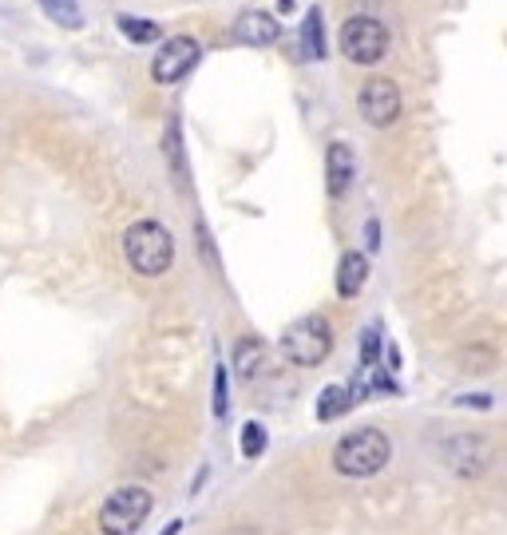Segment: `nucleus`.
Returning a JSON list of instances; mask_svg holds the SVG:
<instances>
[{
  "label": "nucleus",
  "mask_w": 507,
  "mask_h": 535,
  "mask_svg": "<svg viewBox=\"0 0 507 535\" xmlns=\"http://www.w3.org/2000/svg\"><path fill=\"white\" fill-rule=\"evenodd\" d=\"M123 254H127V262H131L135 274L159 278V274H167L171 262H175V238L167 234L163 222L139 218V222H131L127 234H123Z\"/></svg>",
  "instance_id": "nucleus-1"
},
{
  "label": "nucleus",
  "mask_w": 507,
  "mask_h": 535,
  "mask_svg": "<svg viewBox=\"0 0 507 535\" xmlns=\"http://www.w3.org/2000/svg\"><path fill=\"white\" fill-rule=\"evenodd\" d=\"M389 456H393V444L381 428H353L349 436L337 440L333 468L349 480H369L389 464Z\"/></svg>",
  "instance_id": "nucleus-2"
},
{
  "label": "nucleus",
  "mask_w": 507,
  "mask_h": 535,
  "mask_svg": "<svg viewBox=\"0 0 507 535\" xmlns=\"http://www.w3.org/2000/svg\"><path fill=\"white\" fill-rule=\"evenodd\" d=\"M329 353H333V329H329V321L321 318V314L298 318L282 333V357L294 361V365H302V369L321 365Z\"/></svg>",
  "instance_id": "nucleus-3"
},
{
  "label": "nucleus",
  "mask_w": 507,
  "mask_h": 535,
  "mask_svg": "<svg viewBox=\"0 0 507 535\" xmlns=\"http://www.w3.org/2000/svg\"><path fill=\"white\" fill-rule=\"evenodd\" d=\"M151 508H155L151 492L139 488V484H127V488H119V492H111V496L103 500L100 532L103 535H135L139 528H143V520L151 516Z\"/></svg>",
  "instance_id": "nucleus-4"
},
{
  "label": "nucleus",
  "mask_w": 507,
  "mask_h": 535,
  "mask_svg": "<svg viewBox=\"0 0 507 535\" xmlns=\"http://www.w3.org/2000/svg\"><path fill=\"white\" fill-rule=\"evenodd\" d=\"M341 52H345V60L369 68V64L385 60V52H389V28L381 20H373V16H353V20L341 24Z\"/></svg>",
  "instance_id": "nucleus-5"
},
{
  "label": "nucleus",
  "mask_w": 507,
  "mask_h": 535,
  "mask_svg": "<svg viewBox=\"0 0 507 535\" xmlns=\"http://www.w3.org/2000/svg\"><path fill=\"white\" fill-rule=\"evenodd\" d=\"M440 464H444L452 476H460V480H476V476L488 472L492 448H488V440L476 436V432H456V436H448V440L440 444Z\"/></svg>",
  "instance_id": "nucleus-6"
},
{
  "label": "nucleus",
  "mask_w": 507,
  "mask_h": 535,
  "mask_svg": "<svg viewBox=\"0 0 507 535\" xmlns=\"http://www.w3.org/2000/svg\"><path fill=\"white\" fill-rule=\"evenodd\" d=\"M199 56H203V44L195 36H171V40L159 44V52L151 60V80L163 84V88L167 84H179L199 64Z\"/></svg>",
  "instance_id": "nucleus-7"
},
{
  "label": "nucleus",
  "mask_w": 507,
  "mask_h": 535,
  "mask_svg": "<svg viewBox=\"0 0 507 535\" xmlns=\"http://www.w3.org/2000/svg\"><path fill=\"white\" fill-rule=\"evenodd\" d=\"M357 107H361V119H365V123H373V127H389V123H397V119H401L405 100H401V88H397L393 80L373 76V80L361 88Z\"/></svg>",
  "instance_id": "nucleus-8"
},
{
  "label": "nucleus",
  "mask_w": 507,
  "mask_h": 535,
  "mask_svg": "<svg viewBox=\"0 0 507 535\" xmlns=\"http://www.w3.org/2000/svg\"><path fill=\"white\" fill-rule=\"evenodd\" d=\"M278 36H282V24H278L270 12H262V8H250V12H242V16L234 20V40H238V44L270 48Z\"/></svg>",
  "instance_id": "nucleus-9"
},
{
  "label": "nucleus",
  "mask_w": 507,
  "mask_h": 535,
  "mask_svg": "<svg viewBox=\"0 0 507 535\" xmlns=\"http://www.w3.org/2000/svg\"><path fill=\"white\" fill-rule=\"evenodd\" d=\"M369 282V258L361 250H345L337 262V298H357Z\"/></svg>",
  "instance_id": "nucleus-10"
},
{
  "label": "nucleus",
  "mask_w": 507,
  "mask_h": 535,
  "mask_svg": "<svg viewBox=\"0 0 507 535\" xmlns=\"http://www.w3.org/2000/svg\"><path fill=\"white\" fill-rule=\"evenodd\" d=\"M325 183H329V195L341 199L353 183V151L345 143H329L325 151Z\"/></svg>",
  "instance_id": "nucleus-11"
},
{
  "label": "nucleus",
  "mask_w": 507,
  "mask_h": 535,
  "mask_svg": "<svg viewBox=\"0 0 507 535\" xmlns=\"http://www.w3.org/2000/svg\"><path fill=\"white\" fill-rule=\"evenodd\" d=\"M262 365H266V345H262L258 337H242V341L234 345V373H238L242 381H254V377L262 373Z\"/></svg>",
  "instance_id": "nucleus-12"
},
{
  "label": "nucleus",
  "mask_w": 507,
  "mask_h": 535,
  "mask_svg": "<svg viewBox=\"0 0 507 535\" xmlns=\"http://www.w3.org/2000/svg\"><path fill=\"white\" fill-rule=\"evenodd\" d=\"M349 401H353V397H349L345 385H325L321 397H317V417H321V421H337V417L349 409Z\"/></svg>",
  "instance_id": "nucleus-13"
},
{
  "label": "nucleus",
  "mask_w": 507,
  "mask_h": 535,
  "mask_svg": "<svg viewBox=\"0 0 507 535\" xmlns=\"http://www.w3.org/2000/svg\"><path fill=\"white\" fill-rule=\"evenodd\" d=\"M40 8L56 24H64V28H84V16H80V4L76 0H40Z\"/></svg>",
  "instance_id": "nucleus-14"
},
{
  "label": "nucleus",
  "mask_w": 507,
  "mask_h": 535,
  "mask_svg": "<svg viewBox=\"0 0 507 535\" xmlns=\"http://www.w3.org/2000/svg\"><path fill=\"white\" fill-rule=\"evenodd\" d=\"M119 32L131 36L135 44H155V40L163 36L155 20H135V16H119Z\"/></svg>",
  "instance_id": "nucleus-15"
},
{
  "label": "nucleus",
  "mask_w": 507,
  "mask_h": 535,
  "mask_svg": "<svg viewBox=\"0 0 507 535\" xmlns=\"http://www.w3.org/2000/svg\"><path fill=\"white\" fill-rule=\"evenodd\" d=\"M321 40H325V36H321V12H317V8H309V16H305V24H302L305 56L321 60V56H325V44H321Z\"/></svg>",
  "instance_id": "nucleus-16"
},
{
  "label": "nucleus",
  "mask_w": 507,
  "mask_h": 535,
  "mask_svg": "<svg viewBox=\"0 0 507 535\" xmlns=\"http://www.w3.org/2000/svg\"><path fill=\"white\" fill-rule=\"evenodd\" d=\"M266 440H270L266 428L258 425V421H246V425H242V456H246V460H258V456L266 452Z\"/></svg>",
  "instance_id": "nucleus-17"
},
{
  "label": "nucleus",
  "mask_w": 507,
  "mask_h": 535,
  "mask_svg": "<svg viewBox=\"0 0 507 535\" xmlns=\"http://www.w3.org/2000/svg\"><path fill=\"white\" fill-rule=\"evenodd\" d=\"M460 365H464L468 373H484V369L496 365V349H492V345H468L464 357H460Z\"/></svg>",
  "instance_id": "nucleus-18"
},
{
  "label": "nucleus",
  "mask_w": 507,
  "mask_h": 535,
  "mask_svg": "<svg viewBox=\"0 0 507 535\" xmlns=\"http://www.w3.org/2000/svg\"><path fill=\"white\" fill-rule=\"evenodd\" d=\"M226 409H230V397H226V369L218 365V369H214V417H226Z\"/></svg>",
  "instance_id": "nucleus-19"
},
{
  "label": "nucleus",
  "mask_w": 507,
  "mask_h": 535,
  "mask_svg": "<svg viewBox=\"0 0 507 535\" xmlns=\"http://www.w3.org/2000/svg\"><path fill=\"white\" fill-rule=\"evenodd\" d=\"M377 357H381V333L377 329H365V337H361V361L373 365Z\"/></svg>",
  "instance_id": "nucleus-20"
},
{
  "label": "nucleus",
  "mask_w": 507,
  "mask_h": 535,
  "mask_svg": "<svg viewBox=\"0 0 507 535\" xmlns=\"http://www.w3.org/2000/svg\"><path fill=\"white\" fill-rule=\"evenodd\" d=\"M456 405H464V409H488L492 397H484V393L480 397H456Z\"/></svg>",
  "instance_id": "nucleus-21"
},
{
  "label": "nucleus",
  "mask_w": 507,
  "mask_h": 535,
  "mask_svg": "<svg viewBox=\"0 0 507 535\" xmlns=\"http://www.w3.org/2000/svg\"><path fill=\"white\" fill-rule=\"evenodd\" d=\"M365 238H369V250H377V246H381V226H377V218H369V226H365Z\"/></svg>",
  "instance_id": "nucleus-22"
},
{
  "label": "nucleus",
  "mask_w": 507,
  "mask_h": 535,
  "mask_svg": "<svg viewBox=\"0 0 507 535\" xmlns=\"http://www.w3.org/2000/svg\"><path fill=\"white\" fill-rule=\"evenodd\" d=\"M179 532H183V524H179V520H171V524H167L159 535H179Z\"/></svg>",
  "instance_id": "nucleus-23"
},
{
  "label": "nucleus",
  "mask_w": 507,
  "mask_h": 535,
  "mask_svg": "<svg viewBox=\"0 0 507 535\" xmlns=\"http://www.w3.org/2000/svg\"><path fill=\"white\" fill-rule=\"evenodd\" d=\"M230 535H246V532H230Z\"/></svg>",
  "instance_id": "nucleus-24"
}]
</instances>
